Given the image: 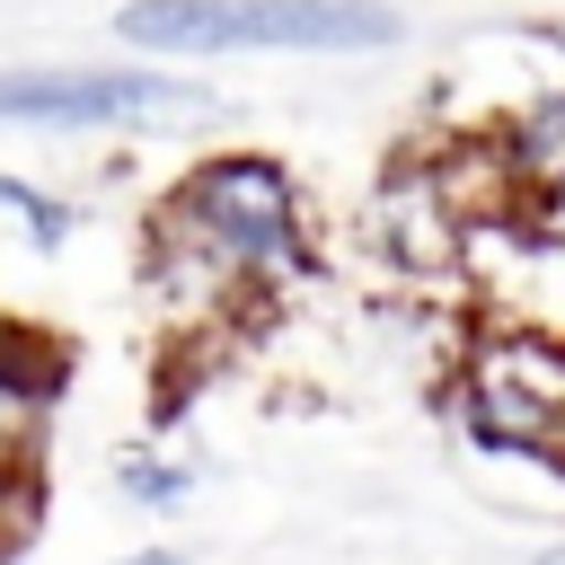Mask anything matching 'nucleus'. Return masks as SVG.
<instances>
[{
    "label": "nucleus",
    "instance_id": "1",
    "mask_svg": "<svg viewBox=\"0 0 565 565\" xmlns=\"http://www.w3.org/2000/svg\"><path fill=\"white\" fill-rule=\"evenodd\" d=\"M150 230H168L203 265H221L256 327L274 309H291L318 282V265H327L309 185L274 150H203V159H185L168 177V194L150 203Z\"/></svg>",
    "mask_w": 565,
    "mask_h": 565
},
{
    "label": "nucleus",
    "instance_id": "2",
    "mask_svg": "<svg viewBox=\"0 0 565 565\" xmlns=\"http://www.w3.org/2000/svg\"><path fill=\"white\" fill-rule=\"evenodd\" d=\"M132 53L212 62V53H388V0H132L115 18Z\"/></svg>",
    "mask_w": 565,
    "mask_h": 565
},
{
    "label": "nucleus",
    "instance_id": "3",
    "mask_svg": "<svg viewBox=\"0 0 565 565\" xmlns=\"http://www.w3.org/2000/svg\"><path fill=\"white\" fill-rule=\"evenodd\" d=\"M441 415L494 459L556 468V450H565V335L468 327L459 362L441 371Z\"/></svg>",
    "mask_w": 565,
    "mask_h": 565
},
{
    "label": "nucleus",
    "instance_id": "4",
    "mask_svg": "<svg viewBox=\"0 0 565 565\" xmlns=\"http://www.w3.org/2000/svg\"><path fill=\"white\" fill-rule=\"evenodd\" d=\"M185 115H203V88L177 71H132V62L0 71V124H35V132H168Z\"/></svg>",
    "mask_w": 565,
    "mask_h": 565
},
{
    "label": "nucleus",
    "instance_id": "5",
    "mask_svg": "<svg viewBox=\"0 0 565 565\" xmlns=\"http://www.w3.org/2000/svg\"><path fill=\"white\" fill-rule=\"evenodd\" d=\"M362 238H371V256H380L397 282H415V291H459V309H468V282H459V265H468V221L450 212L424 141H406L397 159H380L371 203H362Z\"/></svg>",
    "mask_w": 565,
    "mask_h": 565
},
{
    "label": "nucleus",
    "instance_id": "6",
    "mask_svg": "<svg viewBox=\"0 0 565 565\" xmlns=\"http://www.w3.org/2000/svg\"><path fill=\"white\" fill-rule=\"evenodd\" d=\"M503 159L521 168V185H530V203L539 194H556L565 185V79H547V88H530L503 124Z\"/></svg>",
    "mask_w": 565,
    "mask_h": 565
},
{
    "label": "nucleus",
    "instance_id": "7",
    "mask_svg": "<svg viewBox=\"0 0 565 565\" xmlns=\"http://www.w3.org/2000/svg\"><path fill=\"white\" fill-rule=\"evenodd\" d=\"M194 459L177 450V441H124L115 450V494L124 503H141V512H185L194 503Z\"/></svg>",
    "mask_w": 565,
    "mask_h": 565
},
{
    "label": "nucleus",
    "instance_id": "8",
    "mask_svg": "<svg viewBox=\"0 0 565 565\" xmlns=\"http://www.w3.org/2000/svg\"><path fill=\"white\" fill-rule=\"evenodd\" d=\"M0 221H9V238L18 247H35V256H62L71 238H79V203L62 194V185H35V177H9L0 168Z\"/></svg>",
    "mask_w": 565,
    "mask_h": 565
},
{
    "label": "nucleus",
    "instance_id": "9",
    "mask_svg": "<svg viewBox=\"0 0 565 565\" xmlns=\"http://www.w3.org/2000/svg\"><path fill=\"white\" fill-rule=\"evenodd\" d=\"M35 530H44V468L18 459V468H0V565H9Z\"/></svg>",
    "mask_w": 565,
    "mask_h": 565
},
{
    "label": "nucleus",
    "instance_id": "10",
    "mask_svg": "<svg viewBox=\"0 0 565 565\" xmlns=\"http://www.w3.org/2000/svg\"><path fill=\"white\" fill-rule=\"evenodd\" d=\"M35 441H44V415H35L26 397H9V388H0V468L35 459Z\"/></svg>",
    "mask_w": 565,
    "mask_h": 565
},
{
    "label": "nucleus",
    "instance_id": "11",
    "mask_svg": "<svg viewBox=\"0 0 565 565\" xmlns=\"http://www.w3.org/2000/svg\"><path fill=\"white\" fill-rule=\"evenodd\" d=\"M539 238H547V247H565V185H556V194H539Z\"/></svg>",
    "mask_w": 565,
    "mask_h": 565
},
{
    "label": "nucleus",
    "instance_id": "12",
    "mask_svg": "<svg viewBox=\"0 0 565 565\" xmlns=\"http://www.w3.org/2000/svg\"><path fill=\"white\" fill-rule=\"evenodd\" d=\"M115 565H185L177 547H132V556H115Z\"/></svg>",
    "mask_w": 565,
    "mask_h": 565
}]
</instances>
